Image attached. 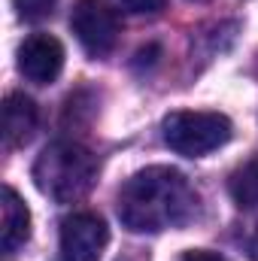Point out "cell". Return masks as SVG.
I'll return each instance as SVG.
<instances>
[{"label":"cell","mask_w":258,"mask_h":261,"mask_svg":"<svg viewBox=\"0 0 258 261\" xmlns=\"http://www.w3.org/2000/svg\"><path fill=\"white\" fill-rule=\"evenodd\" d=\"M200 197L194 186L173 167L137 170L119 189V219L134 234H158L183 228L197 216Z\"/></svg>","instance_id":"1"},{"label":"cell","mask_w":258,"mask_h":261,"mask_svg":"<svg viewBox=\"0 0 258 261\" xmlns=\"http://www.w3.org/2000/svg\"><path fill=\"white\" fill-rule=\"evenodd\" d=\"M97 179V161L94 155L70 140L49 143L40 158L34 161V182L46 197L58 203H73L91 192Z\"/></svg>","instance_id":"2"},{"label":"cell","mask_w":258,"mask_h":261,"mask_svg":"<svg viewBox=\"0 0 258 261\" xmlns=\"http://www.w3.org/2000/svg\"><path fill=\"white\" fill-rule=\"evenodd\" d=\"M234 134V125L222 113L210 110H176L161 122L164 143L186 158H203L216 149H222Z\"/></svg>","instance_id":"3"},{"label":"cell","mask_w":258,"mask_h":261,"mask_svg":"<svg viewBox=\"0 0 258 261\" xmlns=\"http://www.w3.org/2000/svg\"><path fill=\"white\" fill-rule=\"evenodd\" d=\"M70 31L91 58H107L119 43V18L104 0H76L70 12Z\"/></svg>","instance_id":"4"},{"label":"cell","mask_w":258,"mask_h":261,"mask_svg":"<svg viewBox=\"0 0 258 261\" xmlns=\"http://www.w3.org/2000/svg\"><path fill=\"white\" fill-rule=\"evenodd\" d=\"M110 243V228L97 213H73L61 222V258L100 261Z\"/></svg>","instance_id":"5"},{"label":"cell","mask_w":258,"mask_h":261,"mask_svg":"<svg viewBox=\"0 0 258 261\" xmlns=\"http://www.w3.org/2000/svg\"><path fill=\"white\" fill-rule=\"evenodd\" d=\"M18 73L34 85H52L64 70V46L49 34H31L15 52Z\"/></svg>","instance_id":"6"},{"label":"cell","mask_w":258,"mask_h":261,"mask_svg":"<svg viewBox=\"0 0 258 261\" xmlns=\"http://www.w3.org/2000/svg\"><path fill=\"white\" fill-rule=\"evenodd\" d=\"M37 125H40L37 103L31 97L18 94V91L6 94V100H3V137H6V146L9 149L24 146L37 134Z\"/></svg>","instance_id":"7"},{"label":"cell","mask_w":258,"mask_h":261,"mask_svg":"<svg viewBox=\"0 0 258 261\" xmlns=\"http://www.w3.org/2000/svg\"><path fill=\"white\" fill-rule=\"evenodd\" d=\"M0 210H3L0 243H3V252L12 255V252H18V249L28 243V237H31V210H28V203L18 197V192H15L12 186L3 189V203H0Z\"/></svg>","instance_id":"8"},{"label":"cell","mask_w":258,"mask_h":261,"mask_svg":"<svg viewBox=\"0 0 258 261\" xmlns=\"http://www.w3.org/2000/svg\"><path fill=\"white\" fill-rule=\"evenodd\" d=\"M228 192H231V200H234L240 210L258 206V155H252L249 161H243V164L231 173Z\"/></svg>","instance_id":"9"},{"label":"cell","mask_w":258,"mask_h":261,"mask_svg":"<svg viewBox=\"0 0 258 261\" xmlns=\"http://www.w3.org/2000/svg\"><path fill=\"white\" fill-rule=\"evenodd\" d=\"M12 6L21 21H43L55 12L58 0H12Z\"/></svg>","instance_id":"10"},{"label":"cell","mask_w":258,"mask_h":261,"mask_svg":"<svg viewBox=\"0 0 258 261\" xmlns=\"http://www.w3.org/2000/svg\"><path fill=\"white\" fill-rule=\"evenodd\" d=\"M113 3L131 15H155L164 9V0H113Z\"/></svg>","instance_id":"11"},{"label":"cell","mask_w":258,"mask_h":261,"mask_svg":"<svg viewBox=\"0 0 258 261\" xmlns=\"http://www.w3.org/2000/svg\"><path fill=\"white\" fill-rule=\"evenodd\" d=\"M183 261H228L225 255H219V252H210V249H189Z\"/></svg>","instance_id":"12"},{"label":"cell","mask_w":258,"mask_h":261,"mask_svg":"<svg viewBox=\"0 0 258 261\" xmlns=\"http://www.w3.org/2000/svg\"><path fill=\"white\" fill-rule=\"evenodd\" d=\"M246 255L252 261H258V225L252 228V234L246 237Z\"/></svg>","instance_id":"13"}]
</instances>
